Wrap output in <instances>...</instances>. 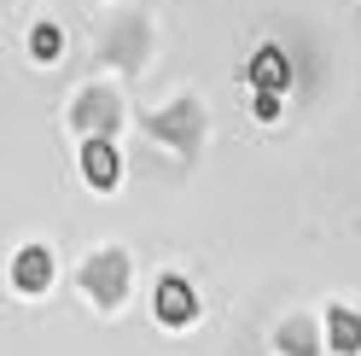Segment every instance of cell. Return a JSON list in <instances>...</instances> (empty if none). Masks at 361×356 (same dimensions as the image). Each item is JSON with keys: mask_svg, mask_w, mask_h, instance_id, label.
<instances>
[{"mask_svg": "<svg viewBox=\"0 0 361 356\" xmlns=\"http://www.w3.org/2000/svg\"><path fill=\"white\" fill-rule=\"evenodd\" d=\"M30 53H35L41 64H53V59L64 53V41H59V30H53V24H41V30L30 35Z\"/></svg>", "mask_w": 361, "mask_h": 356, "instance_id": "9c48e42d", "label": "cell"}, {"mask_svg": "<svg viewBox=\"0 0 361 356\" xmlns=\"http://www.w3.org/2000/svg\"><path fill=\"white\" fill-rule=\"evenodd\" d=\"M280 356H321V339H314V316H286L274 333Z\"/></svg>", "mask_w": 361, "mask_h": 356, "instance_id": "5b68a950", "label": "cell"}, {"mask_svg": "<svg viewBox=\"0 0 361 356\" xmlns=\"http://www.w3.org/2000/svg\"><path fill=\"white\" fill-rule=\"evenodd\" d=\"M257 117L274 123V117H280V94H257Z\"/></svg>", "mask_w": 361, "mask_h": 356, "instance_id": "30bf717a", "label": "cell"}, {"mask_svg": "<svg viewBox=\"0 0 361 356\" xmlns=\"http://www.w3.org/2000/svg\"><path fill=\"white\" fill-rule=\"evenodd\" d=\"M157 321H164V327L198 321V298H192V286L180 280V275H164V280H157Z\"/></svg>", "mask_w": 361, "mask_h": 356, "instance_id": "7a4b0ae2", "label": "cell"}, {"mask_svg": "<svg viewBox=\"0 0 361 356\" xmlns=\"http://www.w3.org/2000/svg\"><path fill=\"white\" fill-rule=\"evenodd\" d=\"M251 82H257V94H286V88H291V59H286L280 47H257Z\"/></svg>", "mask_w": 361, "mask_h": 356, "instance_id": "277c9868", "label": "cell"}, {"mask_svg": "<svg viewBox=\"0 0 361 356\" xmlns=\"http://www.w3.org/2000/svg\"><path fill=\"white\" fill-rule=\"evenodd\" d=\"M326 345H332V356H355L361 350V316L355 309H332L326 316Z\"/></svg>", "mask_w": 361, "mask_h": 356, "instance_id": "ba28073f", "label": "cell"}, {"mask_svg": "<svg viewBox=\"0 0 361 356\" xmlns=\"http://www.w3.org/2000/svg\"><path fill=\"white\" fill-rule=\"evenodd\" d=\"M82 292L94 298L99 309H117L123 292H128V257H123V251H99V257H87V269H82Z\"/></svg>", "mask_w": 361, "mask_h": 356, "instance_id": "6da1fadb", "label": "cell"}, {"mask_svg": "<svg viewBox=\"0 0 361 356\" xmlns=\"http://www.w3.org/2000/svg\"><path fill=\"white\" fill-rule=\"evenodd\" d=\"M76 123L87 129V141H105L111 129H117V100L105 94V88H94V94L76 100Z\"/></svg>", "mask_w": 361, "mask_h": 356, "instance_id": "3957f363", "label": "cell"}, {"mask_svg": "<svg viewBox=\"0 0 361 356\" xmlns=\"http://www.w3.org/2000/svg\"><path fill=\"white\" fill-rule=\"evenodd\" d=\"M18 292H47V280H53V251L47 246H30V251H18Z\"/></svg>", "mask_w": 361, "mask_h": 356, "instance_id": "8992f818", "label": "cell"}, {"mask_svg": "<svg viewBox=\"0 0 361 356\" xmlns=\"http://www.w3.org/2000/svg\"><path fill=\"white\" fill-rule=\"evenodd\" d=\"M82 175H87V187H117V152H111V141H87L82 146Z\"/></svg>", "mask_w": 361, "mask_h": 356, "instance_id": "52a82bcc", "label": "cell"}]
</instances>
